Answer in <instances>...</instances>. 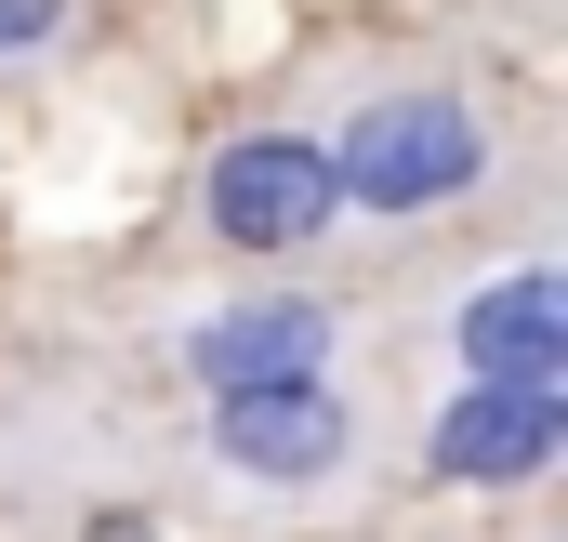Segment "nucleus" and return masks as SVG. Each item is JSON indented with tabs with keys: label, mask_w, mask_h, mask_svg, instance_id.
Here are the masks:
<instances>
[{
	"label": "nucleus",
	"mask_w": 568,
	"mask_h": 542,
	"mask_svg": "<svg viewBox=\"0 0 568 542\" xmlns=\"http://www.w3.org/2000/svg\"><path fill=\"white\" fill-rule=\"evenodd\" d=\"M568 450V384H449L424 423V463L463 490H529Z\"/></svg>",
	"instance_id": "nucleus-6"
},
{
	"label": "nucleus",
	"mask_w": 568,
	"mask_h": 542,
	"mask_svg": "<svg viewBox=\"0 0 568 542\" xmlns=\"http://www.w3.org/2000/svg\"><path fill=\"white\" fill-rule=\"evenodd\" d=\"M67 27H80V0H0V67H40Z\"/></svg>",
	"instance_id": "nucleus-7"
},
{
	"label": "nucleus",
	"mask_w": 568,
	"mask_h": 542,
	"mask_svg": "<svg viewBox=\"0 0 568 542\" xmlns=\"http://www.w3.org/2000/svg\"><path fill=\"white\" fill-rule=\"evenodd\" d=\"M331 199L344 225H436V212H476L503 185V107L449 67H397L371 80L344 120H331Z\"/></svg>",
	"instance_id": "nucleus-1"
},
{
	"label": "nucleus",
	"mask_w": 568,
	"mask_h": 542,
	"mask_svg": "<svg viewBox=\"0 0 568 542\" xmlns=\"http://www.w3.org/2000/svg\"><path fill=\"white\" fill-rule=\"evenodd\" d=\"M93 542H159V530H145V516H93Z\"/></svg>",
	"instance_id": "nucleus-8"
},
{
	"label": "nucleus",
	"mask_w": 568,
	"mask_h": 542,
	"mask_svg": "<svg viewBox=\"0 0 568 542\" xmlns=\"http://www.w3.org/2000/svg\"><path fill=\"white\" fill-rule=\"evenodd\" d=\"M199 239H212V252H239V265H291V252L344 239L331 145H317V133H278V120L225 133L212 159H199Z\"/></svg>",
	"instance_id": "nucleus-2"
},
{
	"label": "nucleus",
	"mask_w": 568,
	"mask_h": 542,
	"mask_svg": "<svg viewBox=\"0 0 568 542\" xmlns=\"http://www.w3.org/2000/svg\"><path fill=\"white\" fill-rule=\"evenodd\" d=\"M449 358L463 384H568V265L556 252H503L489 278L449 291Z\"/></svg>",
	"instance_id": "nucleus-4"
},
{
	"label": "nucleus",
	"mask_w": 568,
	"mask_h": 542,
	"mask_svg": "<svg viewBox=\"0 0 568 542\" xmlns=\"http://www.w3.org/2000/svg\"><path fill=\"white\" fill-rule=\"evenodd\" d=\"M199 450H212L239 490H331V476L357 463V398H344L331 371H304V384H239V398H212Z\"/></svg>",
	"instance_id": "nucleus-3"
},
{
	"label": "nucleus",
	"mask_w": 568,
	"mask_h": 542,
	"mask_svg": "<svg viewBox=\"0 0 568 542\" xmlns=\"http://www.w3.org/2000/svg\"><path fill=\"white\" fill-rule=\"evenodd\" d=\"M172 358H185V384H199V398L304 384V371H331V358H344V304H317V291H225V304H199V318L172 331Z\"/></svg>",
	"instance_id": "nucleus-5"
}]
</instances>
